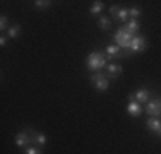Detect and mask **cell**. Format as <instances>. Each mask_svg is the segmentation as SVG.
Segmentation results:
<instances>
[{
	"instance_id": "8992f818",
	"label": "cell",
	"mask_w": 161,
	"mask_h": 154,
	"mask_svg": "<svg viewBox=\"0 0 161 154\" xmlns=\"http://www.w3.org/2000/svg\"><path fill=\"white\" fill-rule=\"evenodd\" d=\"M146 113L149 117H154V118H159L161 117V98L156 96V98L149 99L147 105H146Z\"/></svg>"
},
{
	"instance_id": "9a60e30c",
	"label": "cell",
	"mask_w": 161,
	"mask_h": 154,
	"mask_svg": "<svg viewBox=\"0 0 161 154\" xmlns=\"http://www.w3.org/2000/svg\"><path fill=\"white\" fill-rule=\"evenodd\" d=\"M125 28H127L129 33H132V34H137V31H139L141 28V24H139V21L137 19H130V21L125 24Z\"/></svg>"
},
{
	"instance_id": "7402d4cb",
	"label": "cell",
	"mask_w": 161,
	"mask_h": 154,
	"mask_svg": "<svg viewBox=\"0 0 161 154\" xmlns=\"http://www.w3.org/2000/svg\"><path fill=\"white\" fill-rule=\"evenodd\" d=\"M7 34H2V36H0V46H5L7 45Z\"/></svg>"
},
{
	"instance_id": "52a82bcc",
	"label": "cell",
	"mask_w": 161,
	"mask_h": 154,
	"mask_svg": "<svg viewBox=\"0 0 161 154\" xmlns=\"http://www.w3.org/2000/svg\"><path fill=\"white\" fill-rule=\"evenodd\" d=\"M110 15H112V17H115L118 22H125V24L130 21V17H129V9H125V7L112 5V7H110Z\"/></svg>"
},
{
	"instance_id": "ba28073f",
	"label": "cell",
	"mask_w": 161,
	"mask_h": 154,
	"mask_svg": "<svg viewBox=\"0 0 161 154\" xmlns=\"http://www.w3.org/2000/svg\"><path fill=\"white\" fill-rule=\"evenodd\" d=\"M129 99L130 101L136 99L137 103H147V99H151V92L147 89H139V91L134 92V94H129Z\"/></svg>"
},
{
	"instance_id": "ffe728a7",
	"label": "cell",
	"mask_w": 161,
	"mask_h": 154,
	"mask_svg": "<svg viewBox=\"0 0 161 154\" xmlns=\"http://www.w3.org/2000/svg\"><path fill=\"white\" fill-rule=\"evenodd\" d=\"M139 15H141V7L134 5V7H130V9H129V17L130 19H137Z\"/></svg>"
},
{
	"instance_id": "ac0fdd59",
	"label": "cell",
	"mask_w": 161,
	"mask_h": 154,
	"mask_svg": "<svg viewBox=\"0 0 161 154\" xmlns=\"http://www.w3.org/2000/svg\"><path fill=\"white\" fill-rule=\"evenodd\" d=\"M52 0H36L34 2V7L36 9H48V7H52Z\"/></svg>"
},
{
	"instance_id": "9c48e42d",
	"label": "cell",
	"mask_w": 161,
	"mask_h": 154,
	"mask_svg": "<svg viewBox=\"0 0 161 154\" xmlns=\"http://www.w3.org/2000/svg\"><path fill=\"white\" fill-rule=\"evenodd\" d=\"M122 72H124V69L118 63H108V67H106V77L108 79H115V77L122 75Z\"/></svg>"
},
{
	"instance_id": "44dd1931",
	"label": "cell",
	"mask_w": 161,
	"mask_h": 154,
	"mask_svg": "<svg viewBox=\"0 0 161 154\" xmlns=\"http://www.w3.org/2000/svg\"><path fill=\"white\" fill-rule=\"evenodd\" d=\"M24 154H43V152H41V147H38V146H29V147L24 149Z\"/></svg>"
},
{
	"instance_id": "603a6c76",
	"label": "cell",
	"mask_w": 161,
	"mask_h": 154,
	"mask_svg": "<svg viewBox=\"0 0 161 154\" xmlns=\"http://www.w3.org/2000/svg\"><path fill=\"white\" fill-rule=\"evenodd\" d=\"M159 135H161V130H159Z\"/></svg>"
},
{
	"instance_id": "2e32d148",
	"label": "cell",
	"mask_w": 161,
	"mask_h": 154,
	"mask_svg": "<svg viewBox=\"0 0 161 154\" xmlns=\"http://www.w3.org/2000/svg\"><path fill=\"white\" fill-rule=\"evenodd\" d=\"M103 9H105V2H101V0H96V2H93V5L89 7V12L93 14V15H96V14L101 12Z\"/></svg>"
},
{
	"instance_id": "5b68a950",
	"label": "cell",
	"mask_w": 161,
	"mask_h": 154,
	"mask_svg": "<svg viewBox=\"0 0 161 154\" xmlns=\"http://www.w3.org/2000/svg\"><path fill=\"white\" fill-rule=\"evenodd\" d=\"M16 146L17 147H21V149H26V147H29V146L33 144V139H31V129H24V130H21V132L16 135Z\"/></svg>"
},
{
	"instance_id": "8fae6325",
	"label": "cell",
	"mask_w": 161,
	"mask_h": 154,
	"mask_svg": "<svg viewBox=\"0 0 161 154\" xmlns=\"http://www.w3.org/2000/svg\"><path fill=\"white\" fill-rule=\"evenodd\" d=\"M105 55H106V58H108V60L118 58V57L122 55V50L118 48L117 45H108V46L105 48Z\"/></svg>"
},
{
	"instance_id": "7c38bea8",
	"label": "cell",
	"mask_w": 161,
	"mask_h": 154,
	"mask_svg": "<svg viewBox=\"0 0 161 154\" xmlns=\"http://www.w3.org/2000/svg\"><path fill=\"white\" fill-rule=\"evenodd\" d=\"M31 139H33V144L38 146V147H43L47 144V135L43 132H34L33 129H31Z\"/></svg>"
},
{
	"instance_id": "277c9868",
	"label": "cell",
	"mask_w": 161,
	"mask_h": 154,
	"mask_svg": "<svg viewBox=\"0 0 161 154\" xmlns=\"http://www.w3.org/2000/svg\"><path fill=\"white\" fill-rule=\"evenodd\" d=\"M91 82H93V86L96 87V91H99V92L108 91V87H110V79L106 77V74H103V72H94V74L91 75Z\"/></svg>"
},
{
	"instance_id": "d6986e66",
	"label": "cell",
	"mask_w": 161,
	"mask_h": 154,
	"mask_svg": "<svg viewBox=\"0 0 161 154\" xmlns=\"http://www.w3.org/2000/svg\"><path fill=\"white\" fill-rule=\"evenodd\" d=\"M9 28H10V26H9V19H7L5 14H2V15H0V29L7 33V29H9Z\"/></svg>"
},
{
	"instance_id": "4fadbf2b",
	"label": "cell",
	"mask_w": 161,
	"mask_h": 154,
	"mask_svg": "<svg viewBox=\"0 0 161 154\" xmlns=\"http://www.w3.org/2000/svg\"><path fill=\"white\" fill-rule=\"evenodd\" d=\"M127 113L130 115V117H139L141 113H142V108H141V103H137V101H130L129 105H127Z\"/></svg>"
},
{
	"instance_id": "e0dca14e",
	"label": "cell",
	"mask_w": 161,
	"mask_h": 154,
	"mask_svg": "<svg viewBox=\"0 0 161 154\" xmlns=\"http://www.w3.org/2000/svg\"><path fill=\"white\" fill-rule=\"evenodd\" d=\"M19 31H21V26L19 24H14V26H10L9 29H7V36L12 40V38H17L19 36Z\"/></svg>"
},
{
	"instance_id": "3957f363",
	"label": "cell",
	"mask_w": 161,
	"mask_h": 154,
	"mask_svg": "<svg viewBox=\"0 0 161 154\" xmlns=\"http://www.w3.org/2000/svg\"><path fill=\"white\" fill-rule=\"evenodd\" d=\"M147 48V40L142 36V34H134L132 36V41H130V46H129V55L132 53H141Z\"/></svg>"
},
{
	"instance_id": "30bf717a",
	"label": "cell",
	"mask_w": 161,
	"mask_h": 154,
	"mask_svg": "<svg viewBox=\"0 0 161 154\" xmlns=\"http://www.w3.org/2000/svg\"><path fill=\"white\" fill-rule=\"evenodd\" d=\"M146 127H147L149 132L159 134V130H161V120H159V118H154V117H149L147 120H146Z\"/></svg>"
},
{
	"instance_id": "6da1fadb",
	"label": "cell",
	"mask_w": 161,
	"mask_h": 154,
	"mask_svg": "<svg viewBox=\"0 0 161 154\" xmlns=\"http://www.w3.org/2000/svg\"><path fill=\"white\" fill-rule=\"evenodd\" d=\"M132 33H129L125 26L117 29V33L113 34V40H115V45L122 50V57H129V46H130V41H132Z\"/></svg>"
},
{
	"instance_id": "7a4b0ae2",
	"label": "cell",
	"mask_w": 161,
	"mask_h": 154,
	"mask_svg": "<svg viewBox=\"0 0 161 154\" xmlns=\"http://www.w3.org/2000/svg\"><path fill=\"white\" fill-rule=\"evenodd\" d=\"M106 55L103 52H98V50H94V52H91L89 55H87L86 58V67L89 69V70L93 72H99L103 70V69L106 67Z\"/></svg>"
},
{
	"instance_id": "5bb4252c",
	"label": "cell",
	"mask_w": 161,
	"mask_h": 154,
	"mask_svg": "<svg viewBox=\"0 0 161 154\" xmlns=\"http://www.w3.org/2000/svg\"><path fill=\"white\" fill-rule=\"evenodd\" d=\"M98 26H99V29L108 31L112 28V21H110V17H106V15H101V17H98Z\"/></svg>"
}]
</instances>
